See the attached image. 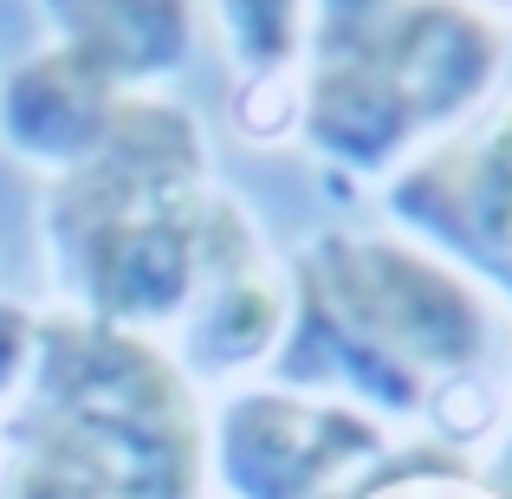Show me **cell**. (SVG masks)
<instances>
[{
	"label": "cell",
	"mask_w": 512,
	"mask_h": 499,
	"mask_svg": "<svg viewBox=\"0 0 512 499\" xmlns=\"http://www.w3.org/2000/svg\"><path fill=\"white\" fill-rule=\"evenodd\" d=\"M292 318L273 350V383L370 409L422 435V402L448 376H487L506 337V305L467 266L422 240L376 227H325L286 266Z\"/></svg>",
	"instance_id": "obj_1"
},
{
	"label": "cell",
	"mask_w": 512,
	"mask_h": 499,
	"mask_svg": "<svg viewBox=\"0 0 512 499\" xmlns=\"http://www.w3.org/2000/svg\"><path fill=\"white\" fill-rule=\"evenodd\" d=\"M208 402L163 337L117 331L65 305L0 415V499H201Z\"/></svg>",
	"instance_id": "obj_2"
},
{
	"label": "cell",
	"mask_w": 512,
	"mask_h": 499,
	"mask_svg": "<svg viewBox=\"0 0 512 499\" xmlns=\"http://www.w3.org/2000/svg\"><path fill=\"white\" fill-rule=\"evenodd\" d=\"M208 201L214 169L195 111L163 91H130L98 156L52 175L39 195L59 305L117 331L169 337L195 292Z\"/></svg>",
	"instance_id": "obj_3"
},
{
	"label": "cell",
	"mask_w": 512,
	"mask_h": 499,
	"mask_svg": "<svg viewBox=\"0 0 512 499\" xmlns=\"http://www.w3.org/2000/svg\"><path fill=\"white\" fill-rule=\"evenodd\" d=\"M454 461L474 454L428 435L396 441V428L370 409L286 383H234L208 402V480L227 499H370L402 474Z\"/></svg>",
	"instance_id": "obj_4"
},
{
	"label": "cell",
	"mask_w": 512,
	"mask_h": 499,
	"mask_svg": "<svg viewBox=\"0 0 512 499\" xmlns=\"http://www.w3.org/2000/svg\"><path fill=\"white\" fill-rule=\"evenodd\" d=\"M292 318V279L273 260L260 221L247 201L214 188L208 221H201V260H195V292L169 331V357L182 363L188 383H227L234 389L247 370L273 363L279 337Z\"/></svg>",
	"instance_id": "obj_5"
},
{
	"label": "cell",
	"mask_w": 512,
	"mask_h": 499,
	"mask_svg": "<svg viewBox=\"0 0 512 499\" xmlns=\"http://www.w3.org/2000/svg\"><path fill=\"white\" fill-rule=\"evenodd\" d=\"M396 234L448 253L474 279L512 266V104H487L383 182Z\"/></svg>",
	"instance_id": "obj_6"
},
{
	"label": "cell",
	"mask_w": 512,
	"mask_h": 499,
	"mask_svg": "<svg viewBox=\"0 0 512 499\" xmlns=\"http://www.w3.org/2000/svg\"><path fill=\"white\" fill-rule=\"evenodd\" d=\"M124 98L130 91L111 85L91 59H78L65 46H39L0 78V150L39 169L46 182L72 175L111 137Z\"/></svg>",
	"instance_id": "obj_7"
},
{
	"label": "cell",
	"mask_w": 512,
	"mask_h": 499,
	"mask_svg": "<svg viewBox=\"0 0 512 499\" xmlns=\"http://www.w3.org/2000/svg\"><path fill=\"white\" fill-rule=\"evenodd\" d=\"M39 13L52 46L91 59L124 91H156L201 39V0H39Z\"/></svg>",
	"instance_id": "obj_8"
},
{
	"label": "cell",
	"mask_w": 512,
	"mask_h": 499,
	"mask_svg": "<svg viewBox=\"0 0 512 499\" xmlns=\"http://www.w3.org/2000/svg\"><path fill=\"white\" fill-rule=\"evenodd\" d=\"M214 39H221L234 85L247 78L299 72L305 33H312V0H208Z\"/></svg>",
	"instance_id": "obj_9"
},
{
	"label": "cell",
	"mask_w": 512,
	"mask_h": 499,
	"mask_svg": "<svg viewBox=\"0 0 512 499\" xmlns=\"http://www.w3.org/2000/svg\"><path fill=\"white\" fill-rule=\"evenodd\" d=\"M234 124L247 130V143L292 137V124H299V78L279 72V78H247V85H234Z\"/></svg>",
	"instance_id": "obj_10"
},
{
	"label": "cell",
	"mask_w": 512,
	"mask_h": 499,
	"mask_svg": "<svg viewBox=\"0 0 512 499\" xmlns=\"http://www.w3.org/2000/svg\"><path fill=\"white\" fill-rule=\"evenodd\" d=\"M33 344H39V305L0 299V415L13 409L26 370H33Z\"/></svg>",
	"instance_id": "obj_11"
},
{
	"label": "cell",
	"mask_w": 512,
	"mask_h": 499,
	"mask_svg": "<svg viewBox=\"0 0 512 499\" xmlns=\"http://www.w3.org/2000/svg\"><path fill=\"white\" fill-rule=\"evenodd\" d=\"M370 499H480V487H474V461L402 474V480H389V487H376Z\"/></svg>",
	"instance_id": "obj_12"
},
{
	"label": "cell",
	"mask_w": 512,
	"mask_h": 499,
	"mask_svg": "<svg viewBox=\"0 0 512 499\" xmlns=\"http://www.w3.org/2000/svg\"><path fill=\"white\" fill-rule=\"evenodd\" d=\"M389 7H396V0H312V33H305V46H318V39H344V33H363V26H376Z\"/></svg>",
	"instance_id": "obj_13"
},
{
	"label": "cell",
	"mask_w": 512,
	"mask_h": 499,
	"mask_svg": "<svg viewBox=\"0 0 512 499\" xmlns=\"http://www.w3.org/2000/svg\"><path fill=\"white\" fill-rule=\"evenodd\" d=\"M474 487H480V499H512V428L493 435L487 461H474Z\"/></svg>",
	"instance_id": "obj_14"
},
{
	"label": "cell",
	"mask_w": 512,
	"mask_h": 499,
	"mask_svg": "<svg viewBox=\"0 0 512 499\" xmlns=\"http://www.w3.org/2000/svg\"><path fill=\"white\" fill-rule=\"evenodd\" d=\"M467 7H480V13H487V20H500V26H506V13H512V0H467Z\"/></svg>",
	"instance_id": "obj_15"
}]
</instances>
